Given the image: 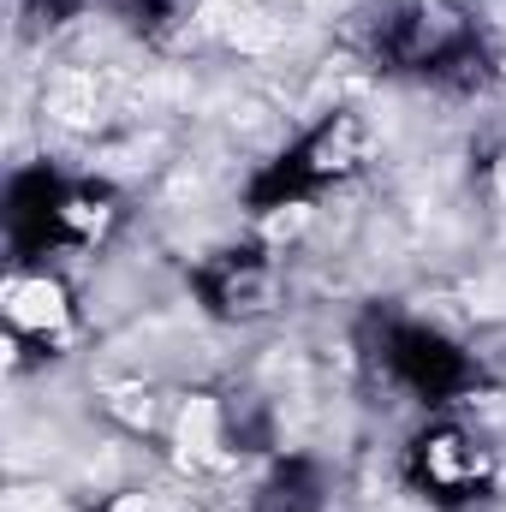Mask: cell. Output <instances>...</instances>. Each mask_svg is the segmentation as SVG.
Instances as JSON below:
<instances>
[{
  "label": "cell",
  "instance_id": "cell-1",
  "mask_svg": "<svg viewBox=\"0 0 506 512\" xmlns=\"http://www.w3.org/2000/svg\"><path fill=\"white\" fill-rule=\"evenodd\" d=\"M6 316L18 334H60L72 322V304H66V286L48 280V274H18L6 286Z\"/></svg>",
  "mask_w": 506,
  "mask_h": 512
}]
</instances>
